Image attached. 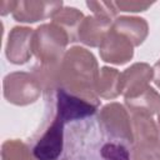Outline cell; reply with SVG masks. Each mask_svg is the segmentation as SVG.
Returning a JSON list of instances; mask_svg holds the SVG:
<instances>
[{
    "instance_id": "21",
    "label": "cell",
    "mask_w": 160,
    "mask_h": 160,
    "mask_svg": "<svg viewBox=\"0 0 160 160\" xmlns=\"http://www.w3.org/2000/svg\"><path fill=\"white\" fill-rule=\"evenodd\" d=\"M154 82H155V85L160 89V59L155 62V65H154Z\"/></svg>"
},
{
    "instance_id": "3",
    "label": "cell",
    "mask_w": 160,
    "mask_h": 160,
    "mask_svg": "<svg viewBox=\"0 0 160 160\" xmlns=\"http://www.w3.org/2000/svg\"><path fill=\"white\" fill-rule=\"evenodd\" d=\"M134 141L130 160H160V134L152 118L131 116Z\"/></svg>"
},
{
    "instance_id": "4",
    "label": "cell",
    "mask_w": 160,
    "mask_h": 160,
    "mask_svg": "<svg viewBox=\"0 0 160 160\" xmlns=\"http://www.w3.org/2000/svg\"><path fill=\"white\" fill-rule=\"evenodd\" d=\"M101 132L118 144L130 145L134 141L132 121L128 109L119 102H110L101 108L98 116Z\"/></svg>"
},
{
    "instance_id": "8",
    "label": "cell",
    "mask_w": 160,
    "mask_h": 160,
    "mask_svg": "<svg viewBox=\"0 0 160 160\" xmlns=\"http://www.w3.org/2000/svg\"><path fill=\"white\" fill-rule=\"evenodd\" d=\"M32 36L34 29L28 26H14L5 46V55L11 64L22 65L32 56Z\"/></svg>"
},
{
    "instance_id": "2",
    "label": "cell",
    "mask_w": 160,
    "mask_h": 160,
    "mask_svg": "<svg viewBox=\"0 0 160 160\" xmlns=\"http://www.w3.org/2000/svg\"><path fill=\"white\" fill-rule=\"evenodd\" d=\"M70 42L68 32L59 25L42 24L34 30L32 55L42 65L59 64L66 52L65 49Z\"/></svg>"
},
{
    "instance_id": "14",
    "label": "cell",
    "mask_w": 160,
    "mask_h": 160,
    "mask_svg": "<svg viewBox=\"0 0 160 160\" xmlns=\"http://www.w3.org/2000/svg\"><path fill=\"white\" fill-rule=\"evenodd\" d=\"M120 34L126 36L134 46H139L144 42L149 34V25L145 19L139 16H119L115 18L111 25Z\"/></svg>"
},
{
    "instance_id": "15",
    "label": "cell",
    "mask_w": 160,
    "mask_h": 160,
    "mask_svg": "<svg viewBox=\"0 0 160 160\" xmlns=\"http://www.w3.org/2000/svg\"><path fill=\"white\" fill-rule=\"evenodd\" d=\"M120 72L110 66H102L95 85V92L102 99H115L121 94Z\"/></svg>"
},
{
    "instance_id": "17",
    "label": "cell",
    "mask_w": 160,
    "mask_h": 160,
    "mask_svg": "<svg viewBox=\"0 0 160 160\" xmlns=\"http://www.w3.org/2000/svg\"><path fill=\"white\" fill-rule=\"evenodd\" d=\"M1 160H36L32 151L20 140H6L1 145Z\"/></svg>"
},
{
    "instance_id": "12",
    "label": "cell",
    "mask_w": 160,
    "mask_h": 160,
    "mask_svg": "<svg viewBox=\"0 0 160 160\" xmlns=\"http://www.w3.org/2000/svg\"><path fill=\"white\" fill-rule=\"evenodd\" d=\"M111 19L101 15H89L84 18L78 30V41L90 48H99L112 25Z\"/></svg>"
},
{
    "instance_id": "7",
    "label": "cell",
    "mask_w": 160,
    "mask_h": 160,
    "mask_svg": "<svg viewBox=\"0 0 160 160\" xmlns=\"http://www.w3.org/2000/svg\"><path fill=\"white\" fill-rule=\"evenodd\" d=\"M134 48L135 46L126 36H124L111 26L101 45L99 46V54L105 62L124 65L132 59Z\"/></svg>"
},
{
    "instance_id": "20",
    "label": "cell",
    "mask_w": 160,
    "mask_h": 160,
    "mask_svg": "<svg viewBox=\"0 0 160 160\" xmlns=\"http://www.w3.org/2000/svg\"><path fill=\"white\" fill-rule=\"evenodd\" d=\"M118 11H128V12H138V11H145L148 8L152 5V2L149 1H132V0H125V1H114Z\"/></svg>"
},
{
    "instance_id": "18",
    "label": "cell",
    "mask_w": 160,
    "mask_h": 160,
    "mask_svg": "<svg viewBox=\"0 0 160 160\" xmlns=\"http://www.w3.org/2000/svg\"><path fill=\"white\" fill-rule=\"evenodd\" d=\"M100 155L102 160H130V151L125 145L118 142H108L101 150Z\"/></svg>"
},
{
    "instance_id": "13",
    "label": "cell",
    "mask_w": 160,
    "mask_h": 160,
    "mask_svg": "<svg viewBox=\"0 0 160 160\" xmlns=\"http://www.w3.org/2000/svg\"><path fill=\"white\" fill-rule=\"evenodd\" d=\"M125 106L131 116L152 118L160 110V94L151 86L135 98L125 99Z\"/></svg>"
},
{
    "instance_id": "1",
    "label": "cell",
    "mask_w": 160,
    "mask_h": 160,
    "mask_svg": "<svg viewBox=\"0 0 160 160\" xmlns=\"http://www.w3.org/2000/svg\"><path fill=\"white\" fill-rule=\"evenodd\" d=\"M99 71L98 61L91 51L81 46H72L66 50L60 61L59 88L78 95L98 96L95 85Z\"/></svg>"
},
{
    "instance_id": "10",
    "label": "cell",
    "mask_w": 160,
    "mask_h": 160,
    "mask_svg": "<svg viewBox=\"0 0 160 160\" xmlns=\"http://www.w3.org/2000/svg\"><path fill=\"white\" fill-rule=\"evenodd\" d=\"M64 125L62 121L54 118L31 150L36 160H58L64 145Z\"/></svg>"
},
{
    "instance_id": "19",
    "label": "cell",
    "mask_w": 160,
    "mask_h": 160,
    "mask_svg": "<svg viewBox=\"0 0 160 160\" xmlns=\"http://www.w3.org/2000/svg\"><path fill=\"white\" fill-rule=\"evenodd\" d=\"M86 5L95 15L106 16L109 19H114L118 14V9L114 1H88Z\"/></svg>"
},
{
    "instance_id": "9",
    "label": "cell",
    "mask_w": 160,
    "mask_h": 160,
    "mask_svg": "<svg viewBox=\"0 0 160 160\" xmlns=\"http://www.w3.org/2000/svg\"><path fill=\"white\" fill-rule=\"evenodd\" d=\"M154 79V69L146 62H135L120 75V89L124 99H131L145 91Z\"/></svg>"
},
{
    "instance_id": "16",
    "label": "cell",
    "mask_w": 160,
    "mask_h": 160,
    "mask_svg": "<svg viewBox=\"0 0 160 160\" xmlns=\"http://www.w3.org/2000/svg\"><path fill=\"white\" fill-rule=\"evenodd\" d=\"M84 18H85L84 14L76 8L66 6V8H61L52 15V22L59 25L61 29H64L68 32L70 38V42H75L78 41V30Z\"/></svg>"
},
{
    "instance_id": "22",
    "label": "cell",
    "mask_w": 160,
    "mask_h": 160,
    "mask_svg": "<svg viewBox=\"0 0 160 160\" xmlns=\"http://www.w3.org/2000/svg\"><path fill=\"white\" fill-rule=\"evenodd\" d=\"M158 124H159V130H160V112L158 115Z\"/></svg>"
},
{
    "instance_id": "6",
    "label": "cell",
    "mask_w": 160,
    "mask_h": 160,
    "mask_svg": "<svg viewBox=\"0 0 160 160\" xmlns=\"http://www.w3.org/2000/svg\"><path fill=\"white\" fill-rule=\"evenodd\" d=\"M56 98V114L55 118L64 124L80 120L95 114L100 106L99 96H84L69 92L59 88L55 92Z\"/></svg>"
},
{
    "instance_id": "11",
    "label": "cell",
    "mask_w": 160,
    "mask_h": 160,
    "mask_svg": "<svg viewBox=\"0 0 160 160\" xmlns=\"http://www.w3.org/2000/svg\"><path fill=\"white\" fill-rule=\"evenodd\" d=\"M62 8V1H16L12 18L19 22H36L52 15Z\"/></svg>"
},
{
    "instance_id": "5",
    "label": "cell",
    "mask_w": 160,
    "mask_h": 160,
    "mask_svg": "<svg viewBox=\"0 0 160 160\" xmlns=\"http://www.w3.org/2000/svg\"><path fill=\"white\" fill-rule=\"evenodd\" d=\"M42 88L31 72L14 71L8 74L2 80V94L8 102L25 106L35 102L41 95Z\"/></svg>"
}]
</instances>
